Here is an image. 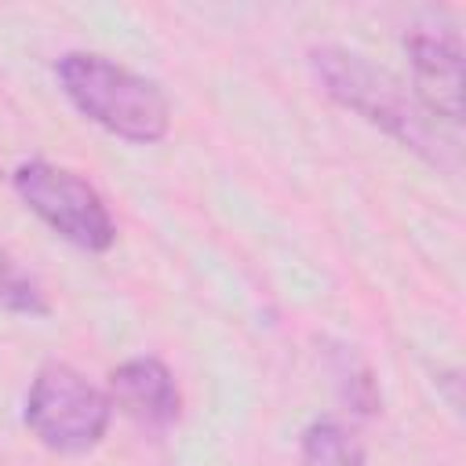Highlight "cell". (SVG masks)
Wrapping results in <instances>:
<instances>
[{
    "label": "cell",
    "instance_id": "1",
    "mask_svg": "<svg viewBox=\"0 0 466 466\" xmlns=\"http://www.w3.org/2000/svg\"><path fill=\"white\" fill-rule=\"evenodd\" d=\"M313 69H317V76L324 80V91L335 102L360 113L368 124L382 127L386 135L400 138L408 149L422 153L426 160L448 164L444 153L455 149V146L437 127V116L415 95H408V87L393 73H386V69L371 66L368 58H360L353 51H342V47L313 51Z\"/></svg>",
    "mask_w": 466,
    "mask_h": 466
},
{
    "label": "cell",
    "instance_id": "7",
    "mask_svg": "<svg viewBox=\"0 0 466 466\" xmlns=\"http://www.w3.org/2000/svg\"><path fill=\"white\" fill-rule=\"evenodd\" d=\"M302 466H364V448L346 426L320 419L302 433Z\"/></svg>",
    "mask_w": 466,
    "mask_h": 466
},
{
    "label": "cell",
    "instance_id": "3",
    "mask_svg": "<svg viewBox=\"0 0 466 466\" xmlns=\"http://www.w3.org/2000/svg\"><path fill=\"white\" fill-rule=\"evenodd\" d=\"M113 400L69 364H44L25 393V426L62 455L95 448L109 430Z\"/></svg>",
    "mask_w": 466,
    "mask_h": 466
},
{
    "label": "cell",
    "instance_id": "5",
    "mask_svg": "<svg viewBox=\"0 0 466 466\" xmlns=\"http://www.w3.org/2000/svg\"><path fill=\"white\" fill-rule=\"evenodd\" d=\"M411 69H415V87L419 102L451 124L462 116V47L451 33H426L415 29L408 40Z\"/></svg>",
    "mask_w": 466,
    "mask_h": 466
},
{
    "label": "cell",
    "instance_id": "8",
    "mask_svg": "<svg viewBox=\"0 0 466 466\" xmlns=\"http://www.w3.org/2000/svg\"><path fill=\"white\" fill-rule=\"evenodd\" d=\"M0 306H7L15 313H29V317L47 313V302H44V291L36 288V280H29L4 255H0Z\"/></svg>",
    "mask_w": 466,
    "mask_h": 466
},
{
    "label": "cell",
    "instance_id": "6",
    "mask_svg": "<svg viewBox=\"0 0 466 466\" xmlns=\"http://www.w3.org/2000/svg\"><path fill=\"white\" fill-rule=\"evenodd\" d=\"M109 390H113V400L142 426H167L178 419L182 400H178L175 375L157 357H135L113 368Z\"/></svg>",
    "mask_w": 466,
    "mask_h": 466
},
{
    "label": "cell",
    "instance_id": "4",
    "mask_svg": "<svg viewBox=\"0 0 466 466\" xmlns=\"http://www.w3.org/2000/svg\"><path fill=\"white\" fill-rule=\"evenodd\" d=\"M15 189L69 244L84 251H106L116 240V226L106 200L76 171L47 160H29L15 167Z\"/></svg>",
    "mask_w": 466,
    "mask_h": 466
},
{
    "label": "cell",
    "instance_id": "2",
    "mask_svg": "<svg viewBox=\"0 0 466 466\" xmlns=\"http://www.w3.org/2000/svg\"><path fill=\"white\" fill-rule=\"evenodd\" d=\"M55 73L69 102L106 131L142 146L167 135L171 109L164 91L127 66H116L113 58L91 51H69L58 58Z\"/></svg>",
    "mask_w": 466,
    "mask_h": 466
}]
</instances>
